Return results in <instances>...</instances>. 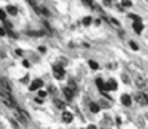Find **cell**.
<instances>
[{"mask_svg": "<svg viewBox=\"0 0 148 129\" xmlns=\"http://www.w3.org/2000/svg\"><path fill=\"white\" fill-rule=\"evenodd\" d=\"M0 97H2L3 102H5L8 107H17L15 99L11 95V91H8V89H5V88H0Z\"/></svg>", "mask_w": 148, "mask_h": 129, "instance_id": "1", "label": "cell"}, {"mask_svg": "<svg viewBox=\"0 0 148 129\" xmlns=\"http://www.w3.org/2000/svg\"><path fill=\"white\" fill-rule=\"evenodd\" d=\"M52 71H53V77H56L58 80H62L64 76H65V71H64V68L61 65H53Z\"/></svg>", "mask_w": 148, "mask_h": 129, "instance_id": "2", "label": "cell"}, {"mask_svg": "<svg viewBox=\"0 0 148 129\" xmlns=\"http://www.w3.org/2000/svg\"><path fill=\"white\" fill-rule=\"evenodd\" d=\"M135 99H136V101H138V104H141V105L148 104V95H145V94H136Z\"/></svg>", "mask_w": 148, "mask_h": 129, "instance_id": "3", "label": "cell"}, {"mask_svg": "<svg viewBox=\"0 0 148 129\" xmlns=\"http://www.w3.org/2000/svg\"><path fill=\"white\" fill-rule=\"evenodd\" d=\"M42 85H43V82L40 80V79H36V80H33V83L30 85V91H37L39 88H42Z\"/></svg>", "mask_w": 148, "mask_h": 129, "instance_id": "4", "label": "cell"}, {"mask_svg": "<svg viewBox=\"0 0 148 129\" xmlns=\"http://www.w3.org/2000/svg\"><path fill=\"white\" fill-rule=\"evenodd\" d=\"M74 92H76V91H73L71 88H65V89H64V95H65V98L68 99V101H71V99H73Z\"/></svg>", "mask_w": 148, "mask_h": 129, "instance_id": "5", "label": "cell"}, {"mask_svg": "<svg viewBox=\"0 0 148 129\" xmlns=\"http://www.w3.org/2000/svg\"><path fill=\"white\" fill-rule=\"evenodd\" d=\"M0 86H2V88H5V89H8V91H12V88H11L9 82L6 80V79H3L2 76H0Z\"/></svg>", "mask_w": 148, "mask_h": 129, "instance_id": "6", "label": "cell"}, {"mask_svg": "<svg viewBox=\"0 0 148 129\" xmlns=\"http://www.w3.org/2000/svg\"><path fill=\"white\" fill-rule=\"evenodd\" d=\"M107 89H108V91H115V89H117V82H115L114 79L108 80V83H107Z\"/></svg>", "mask_w": 148, "mask_h": 129, "instance_id": "7", "label": "cell"}, {"mask_svg": "<svg viewBox=\"0 0 148 129\" xmlns=\"http://www.w3.org/2000/svg\"><path fill=\"white\" fill-rule=\"evenodd\" d=\"M133 30L139 34V33L142 31V22H141V21H135V22H133Z\"/></svg>", "mask_w": 148, "mask_h": 129, "instance_id": "8", "label": "cell"}, {"mask_svg": "<svg viewBox=\"0 0 148 129\" xmlns=\"http://www.w3.org/2000/svg\"><path fill=\"white\" fill-rule=\"evenodd\" d=\"M62 120L67 122V123H70V122L73 120V114L68 113V111H64V113H62Z\"/></svg>", "mask_w": 148, "mask_h": 129, "instance_id": "9", "label": "cell"}, {"mask_svg": "<svg viewBox=\"0 0 148 129\" xmlns=\"http://www.w3.org/2000/svg\"><path fill=\"white\" fill-rule=\"evenodd\" d=\"M89 108H90L92 113H98L99 111V105L96 104V102H90V104H89Z\"/></svg>", "mask_w": 148, "mask_h": 129, "instance_id": "10", "label": "cell"}, {"mask_svg": "<svg viewBox=\"0 0 148 129\" xmlns=\"http://www.w3.org/2000/svg\"><path fill=\"white\" fill-rule=\"evenodd\" d=\"M121 102H123L124 105H130V104H132V99H130V97H129V95H123V97H121Z\"/></svg>", "mask_w": 148, "mask_h": 129, "instance_id": "11", "label": "cell"}, {"mask_svg": "<svg viewBox=\"0 0 148 129\" xmlns=\"http://www.w3.org/2000/svg\"><path fill=\"white\" fill-rule=\"evenodd\" d=\"M96 85H98V88L101 89V91H108V89H107V85L101 80V79H98V80H96Z\"/></svg>", "mask_w": 148, "mask_h": 129, "instance_id": "12", "label": "cell"}, {"mask_svg": "<svg viewBox=\"0 0 148 129\" xmlns=\"http://www.w3.org/2000/svg\"><path fill=\"white\" fill-rule=\"evenodd\" d=\"M27 2H28V3H30L31 6H33V9L36 11V12H37V14H40V9H39V6H37V3H36L34 0H27Z\"/></svg>", "mask_w": 148, "mask_h": 129, "instance_id": "13", "label": "cell"}, {"mask_svg": "<svg viewBox=\"0 0 148 129\" xmlns=\"http://www.w3.org/2000/svg\"><path fill=\"white\" fill-rule=\"evenodd\" d=\"M8 12H9V14H11V15H17V8H15V6H8Z\"/></svg>", "mask_w": 148, "mask_h": 129, "instance_id": "14", "label": "cell"}, {"mask_svg": "<svg viewBox=\"0 0 148 129\" xmlns=\"http://www.w3.org/2000/svg\"><path fill=\"white\" fill-rule=\"evenodd\" d=\"M55 104H56V107H58V108H65V104H64L61 99H55Z\"/></svg>", "mask_w": 148, "mask_h": 129, "instance_id": "15", "label": "cell"}, {"mask_svg": "<svg viewBox=\"0 0 148 129\" xmlns=\"http://www.w3.org/2000/svg\"><path fill=\"white\" fill-rule=\"evenodd\" d=\"M89 65H90V68H92V70H98V68H99L98 62H95V61H92V59L89 61Z\"/></svg>", "mask_w": 148, "mask_h": 129, "instance_id": "16", "label": "cell"}, {"mask_svg": "<svg viewBox=\"0 0 148 129\" xmlns=\"http://www.w3.org/2000/svg\"><path fill=\"white\" fill-rule=\"evenodd\" d=\"M27 34L28 36H43L45 33L43 31H27Z\"/></svg>", "mask_w": 148, "mask_h": 129, "instance_id": "17", "label": "cell"}, {"mask_svg": "<svg viewBox=\"0 0 148 129\" xmlns=\"http://www.w3.org/2000/svg\"><path fill=\"white\" fill-rule=\"evenodd\" d=\"M121 6H124V8H130L132 2L130 0H121Z\"/></svg>", "mask_w": 148, "mask_h": 129, "instance_id": "18", "label": "cell"}, {"mask_svg": "<svg viewBox=\"0 0 148 129\" xmlns=\"http://www.w3.org/2000/svg\"><path fill=\"white\" fill-rule=\"evenodd\" d=\"M136 83H138L141 88H144V86H145V82H144V79H141V77H136Z\"/></svg>", "mask_w": 148, "mask_h": 129, "instance_id": "19", "label": "cell"}, {"mask_svg": "<svg viewBox=\"0 0 148 129\" xmlns=\"http://www.w3.org/2000/svg\"><path fill=\"white\" fill-rule=\"evenodd\" d=\"M90 22H92V19H90L89 16H86V18L83 19V25H90Z\"/></svg>", "mask_w": 148, "mask_h": 129, "instance_id": "20", "label": "cell"}, {"mask_svg": "<svg viewBox=\"0 0 148 129\" xmlns=\"http://www.w3.org/2000/svg\"><path fill=\"white\" fill-rule=\"evenodd\" d=\"M129 45H130V48L133 49V50H138V45H136V43H135V42H130V43H129Z\"/></svg>", "mask_w": 148, "mask_h": 129, "instance_id": "21", "label": "cell"}, {"mask_svg": "<svg viewBox=\"0 0 148 129\" xmlns=\"http://www.w3.org/2000/svg\"><path fill=\"white\" fill-rule=\"evenodd\" d=\"M0 19H2V21H6V14H5V11H0Z\"/></svg>", "mask_w": 148, "mask_h": 129, "instance_id": "22", "label": "cell"}, {"mask_svg": "<svg viewBox=\"0 0 148 129\" xmlns=\"http://www.w3.org/2000/svg\"><path fill=\"white\" fill-rule=\"evenodd\" d=\"M8 34H9L11 37H14V39L17 37V34H15V33H14V31H12V30H8Z\"/></svg>", "mask_w": 148, "mask_h": 129, "instance_id": "23", "label": "cell"}, {"mask_svg": "<svg viewBox=\"0 0 148 129\" xmlns=\"http://www.w3.org/2000/svg\"><path fill=\"white\" fill-rule=\"evenodd\" d=\"M83 3H84V5H87V6H90V5H93V3H92V0H82Z\"/></svg>", "mask_w": 148, "mask_h": 129, "instance_id": "24", "label": "cell"}, {"mask_svg": "<svg viewBox=\"0 0 148 129\" xmlns=\"http://www.w3.org/2000/svg\"><path fill=\"white\" fill-rule=\"evenodd\" d=\"M8 33V30H5V28H0V36H5Z\"/></svg>", "mask_w": 148, "mask_h": 129, "instance_id": "25", "label": "cell"}, {"mask_svg": "<svg viewBox=\"0 0 148 129\" xmlns=\"http://www.w3.org/2000/svg\"><path fill=\"white\" fill-rule=\"evenodd\" d=\"M39 95H40V98H43V97H46V92H45V91H40Z\"/></svg>", "mask_w": 148, "mask_h": 129, "instance_id": "26", "label": "cell"}, {"mask_svg": "<svg viewBox=\"0 0 148 129\" xmlns=\"http://www.w3.org/2000/svg\"><path fill=\"white\" fill-rule=\"evenodd\" d=\"M22 65H24V67H30V62H28V61H24Z\"/></svg>", "mask_w": 148, "mask_h": 129, "instance_id": "27", "label": "cell"}, {"mask_svg": "<svg viewBox=\"0 0 148 129\" xmlns=\"http://www.w3.org/2000/svg\"><path fill=\"white\" fill-rule=\"evenodd\" d=\"M87 129H96V126H95V125H89V126H87Z\"/></svg>", "mask_w": 148, "mask_h": 129, "instance_id": "28", "label": "cell"}, {"mask_svg": "<svg viewBox=\"0 0 148 129\" xmlns=\"http://www.w3.org/2000/svg\"><path fill=\"white\" fill-rule=\"evenodd\" d=\"M104 3H105V5L108 6V5H111V0H104Z\"/></svg>", "mask_w": 148, "mask_h": 129, "instance_id": "29", "label": "cell"}, {"mask_svg": "<svg viewBox=\"0 0 148 129\" xmlns=\"http://www.w3.org/2000/svg\"><path fill=\"white\" fill-rule=\"evenodd\" d=\"M39 50H40V52H45V50H46V48H43V46H40V48H39Z\"/></svg>", "mask_w": 148, "mask_h": 129, "instance_id": "30", "label": "cell"}]
</instances>
